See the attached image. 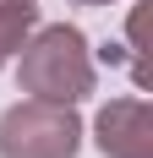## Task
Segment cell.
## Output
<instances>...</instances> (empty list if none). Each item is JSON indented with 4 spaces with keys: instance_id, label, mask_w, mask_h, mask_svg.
Masks as SVG:
<instances>
[{
    "instance_id": "obj_1",
    "label": "cell",
    "mask_w": 153,
    "mask_h": 158,
    "mask_svg": "<svg viewBox=\"0 0 153 158\" xmlns=\"http://www.w3.org/2000/svg\"><path fill=\"white\" fill-rule=\"evenodd\" d=\"M22 82H28L33 98H55V104H71L93 87V65L88 49L71 27H49L38 33V44L22 49Z\"/></svg>"
},
{
    "instance_id": "obj_3",
    "label": "cell",
    "mask_w": 153,
    "mask_h": 158,
    "mask_svg": "<svg viewBox=\"0 0 153 158\" xmlns=\"http://www.w3.org/2000/svg\"><path fill=\"white\" fill-rule=\"evenodd\" d=\"M98 142L109 158H148V104L120 98L98 114Z\"/></svg>"
},
{
    "instance_id": "obj_4",
    "label": "cell",
    "mask_w": 153,
    "mask_h": 158,
    "mask_svg": "<svg viewBox=\"0 0 153 158\" xmlns=\"http://www.w3.org/2000/svg\"><path fill=\"white\" fill-rule=\"evenodd\" d=\"M28 27H33V6H0V60H11V49H22Z\"/></svg>"
},
{
    "instance_id": "obj_2",
    "label": "cell",
    "mask_w": 153,
    "mask_h": 158,
    "mask_svg": "<svg viewBox=\"0 0 153 158\" xmlns=\"http://www.w3.org/2000/svg\"><path fill=\"white\" fill-rule=\"evenodd\" d=\"M76 120L55 98H33L0 120V158H71Z\"/></svg>"
},
{
    "instance_id": "obj_5",
    "label": "cell",
    "mask_w": 153,
    "mask_h": 158,
    "mask_svg": "<svg viewBox=\"0 0 153 158\" xmlns=\"http://www.w3.org/2000/svg\"><path fill=\"white\" fill-rule=\"evenodd\" d=\"M0 6H33V0H0Z\"/></svg>"
}]
</instances>
